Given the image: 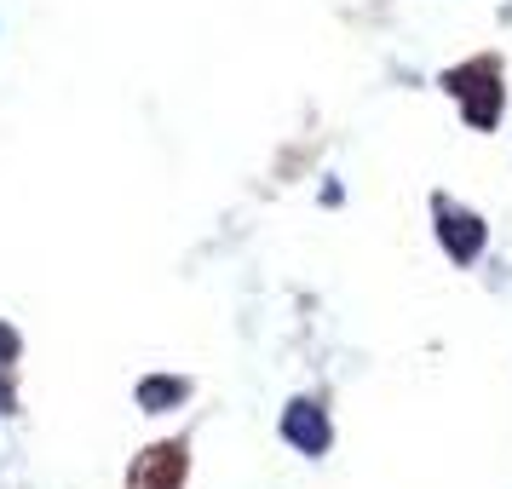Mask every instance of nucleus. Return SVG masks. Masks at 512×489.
<instances>
[{
	"label": "nucleus",
	"mask_w": 512,
	"mask_h": 489,
	"mask_svg": "<svg viewBox=\"0 0 512 489\" xmlns=\"http://www.w3.org/2000/svg\"><path fill=\"white\" fill-rule=\"evenodd\" d=\"M449 93L466 104V121L472 127H489V121L501 116V75H495L489 58H478V64H466V70L449 75Z\"/></svg>",
	"instance_id": "1"
},
{
	"label": "nucleus",
	"mask_w": 512,
	"mask_h": 489,
	"mask_svg": "<svg viewBox=\"0 0 512 489\" xmlns=\"http://www.w3.org/2000/svg\"><path fill=\"white\" fill-rule=\"evenodd\" d=\"M438 236H443V248L461 259V265H472V259L484 254V225H478L466 208H449V202H438Z\"/></svg>",
	"instance_id": "3"
},
{
	"label": "nucleus",
	"mask_w": 512,
	"mask_h": 489,
	"mask_svg": "<svg viewBox=\"0 0 512 489\" xmlns=\"http://www.w3.org/2000/svg\"><path fill=\"white\" fill-rule=\"evenodd\" d=\"M282 438L305 449V455H323L328 449V420L317 403H288V415H282Z\"/></svg>",
	"instance_id": "4"
},
{
	"label": "nucleus",
	"mask_w": 512,
	"mask_h": 489,
	"mask_svg": "<svg viewBox=\"0 0 512 489\" xmlns=\"http://www.w3.org/2000/svg\"><path fill=\"white\" fill-rule=\"evenodd\" d=\"M127 489H185V443H156L139 466Z\"/></svg>",
	"instance_id": "2"
},
{
	"label": "nucleus",
	"mask_w": 512,
	"mask_h": 489,
	"mask_svg": "<svg viewBox=\"0 0 512 489\" xmlns=\"http://www.w3.org/2000/svg\"><path fill=\"white\" fill-rule=\"evenodd\" d=\"M179 397H185V380H144L139 386V403L150 415H162L167 403H179Z\"/></svg>",
	"instance_id": "5"
},
{
	"label": "nucleus",
	"mask_w": 512,
	"mask_h": 489,
	"mask_svg": "<svg viewBox=\"0 0 512 489\" xmlns=\"http://www.w3.org/2000/svg\"><path fill=\"white\" fill-rule=\"evenodd\" d=\"M12 357H18V340H12V328H0V415L12 409V386H6V374H12Z\"/></svg>",
	"instance_id": "6"
}]
</instances>
